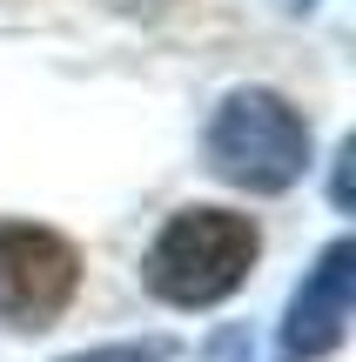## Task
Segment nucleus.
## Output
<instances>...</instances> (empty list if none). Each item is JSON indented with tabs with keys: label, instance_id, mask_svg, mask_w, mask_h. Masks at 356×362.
Masks as SVG:
<instances>
[{
	"label": "nucleus",
	"instance_id": "f257e3e1",
	"mask_svg": "<svg viewBox=\"0 0 356 362\" xmlns=\"http://www.w3.org/2000/svg\"><path fill=\"white\" fill-rule=\"evenodd\" d=\"M263 255V235L249 215L236 208H182V215L161 221V235L148 242V288L175 309H209V302L236 296L242 275Z\"/></svg>",
	"mask_w": 356,
	"mask_h": 362
},
{
	"label": "nucleus",
	"instance_id": "f03ea898",
	"mask_svg": "<svg viewBox=\"0 0 356 362\" xmlns=\"http://www.w3.org/2000/svg\"><path fill=\"white\" fill-rule=\"evenodd\" d=\"M209 168L229 188L282 194L309 168V121L276 88H236L209 121Z\"/></svg>",
	"mask_w": 356,
	"mask_h": 362
},
{
	"label": "nucleus",
	"instance_id": "7ed1b4c3",
	"mask_svg": "<svg viewBox=\"0 0 356 362\" xmlns=\"http://www.w3.org/2000/svg\"><path fill=\"white\" fill-rule=\"evenodd\" d=\"M81 288V255L67 235L13 221L0 228V329H47Z\"/></svg>",
	"mask_w": 356,
	"mask_h": 362
},
{
	"label": "nucleus",
	"instance_id": "20e7f679",
	"mask_svg": "<svg viewBox=\"0 0 356 362\" xmlns=\"http://www.w3.org/2000/svg\"><path fill=\"white\" fill-rule=\"evenodd\" d=\"M350 288H356V248L350 242H330L316 255V269L303 275V288L289 296V322H282V342L289 356L316 362L343 342L350 329Z\"/></svg>",
	"mask_w": 356,
	"mask_h": 362
},
{
	"label": "nucleus",
	"instance_id": "39448f33",
	"mask_svg": "<svg viewBox=\"0 0 356 362\" xmlns=\"http://www.w3.org/2000/svg\"><path fill=\"white\" fill-rule=\"evenodd\" d=\"M61 362H168V342H108V349H81Z\"/></svg>",
	"mask_w": 356,
	"mask_h": 362
},
{
	"label": "nucleus",
	"instance_id": "423d86ee",
	"mask_svg": "<svg viewBox=\"0 0 356 362\" xmlns=\"http://www.w3.org/2000/svg\"><path fill=\"white\" fill-rule=\"evenodd\" d=\"M115 7H128V13H155V7H168V0H115Z\"/></svg>",
	"mask_w": 356,
	"mask_h": 362
}]
</instances>
